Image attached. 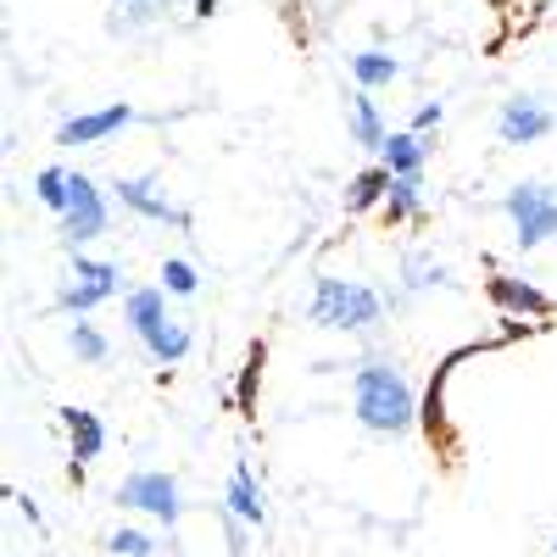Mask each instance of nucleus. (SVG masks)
<instances>
[{"instance_id": "nucleus-24", "label": "nucleus", "mask_w": 557, "mask_h": 557, "mask_svg": "<svg viewBox=\"0 0 557 557\" xmlns=\"http://www.w3.org/2000/svg\"><path fill=\"white\" fill-rule=\"evenodd\" d=\"M107 552H117V557H162L157 541L139 535V530H112V535H107Z\"/></svg>"}, {"instance_id": "nucleus-11", "label": "nucleus", "mask_w": 557, "mask_h": 557, "mask_svg": "<svg viewBox=\"0 0 557 557\" xmlns=\"http://www.w3.org/2000/svg\"><path fill=\"white\" fill-rule=\"evenodd\" d=\"M223 502H228V519H240V524H251V530H262V524H268L262 491H257V480H251V469H246V462H235V474H228V491H223Z\"/></svg>"}, {"instance_id": "nucleus-26", "label": "nucleus", "mask_w": 557, "mask_h": 557, "mask_svg": "<svg viewBox=\"0 0 557 557\" xmlns=\"http://www.w3.org/2000/svg\"><path fill=\"white\" fill-rule=\"evenodd\" d=\"M430 285H451L446 268L430 257H407V290H430Z\"/></svg>"}, {"instance_id": "nucleus-7", "label": "nucleus", "mask_w": 557, "mask_h": 557, "mask_svg": "<svg viewBox=\"0 0 557 557\" xmlns=\"http://www.w3.org/2000/svg\"><path fill=\"white\" fill-rule=\"evenodd\" d=\"M57 418H62L67 446H73V469H67V480H84V469H89V462L101 457V446H107V430H101V418L89 412V407H62Z\"/></svg>"}, {"instance_id": "nucleus-9", "label": "nucleus", "mask_w": 557, "mask_h": 557, "mask_svg": "<svg viewBox=\"0 0 557 557\" xmlns=\"http://www.w3.org/2000/svg\"><path fill=\"white\" fill-rule=\"evenodd\" d=\"M123 123H134V112H128L123 101H112V107H101V112H78V117H67V123L57 128V146H96V139L117 134Z\"/></svg>"}, {"instance_id": "nucleus-21", "label": "nucleus", "mask_w": 557, "mask_h": 557, "mask_svg": "<svg viewBox=\"0 0 557 557\" xmlns=\"http://www.w3.org/2000/svg\"><path fill=\"white\" fill-rule=\"evenodd\" d=\"M262 357H268V346L257 341V346L246 351V368H240V385H235V407H240L246 418H257V385H262Z\"/></svg>"}, {"instance_id": "nucleus-8", "label": "nucleus", "mask_w": 557, "mask_h": 557, "mask_svg": "<svg viewBox=\"0 0 557 557\" xmlns=\"http://www.w3.org/2000/svg\"><path fill=\"white\" fill-rule=\"evenodd\" d=\"M112 190H117V201H123L128 212H139V218H151V223H173V228H190V212L173 207V201L157 190V178H117Z\"/></svg>"}, {"instance_id": "nucleus-25", "label": "nucleus", "mask_w": 557, "mask_h": 557, "mask_svg": "<svg viewBox=\"0 0 557 557\" xmlns=\"http://www.w3.org/2000/svg\"><path fill=\"white\" fill-rule=\"evenodd\" d=\"M101 301H107V296H101L96 285H78V278H73V285H62V296H57V307H62V312H78V318L96 312Z\"/></svg>"}, {"instance_id": "nucleus-13", "label": "nucleus", "mask_w": 557, "mask_h": 557, "mask_svg": "<svg viewBox=\"0 0 557 557\" xmlns=\"http://www.w3.org/2000/svg\"><path fill=\"white\" fill-rule=\"evenodd\" d=\"M380 157H385L380 168H391L396 178H401V173H418V168H424V157H430V139L412 134V128H396L385 146H380Z\"/></svg>"}, {"instance_id": "nucleus-15", "label": "nucleus", "mask_w": 557, "mask_h": 557, "mask_svg": "<svg viewBox=\"0 0 557 557\" xmlns=\"http://www.w3.org/2000/svg\"><path fill=\"white\" fill-rule=\"evenodd\" d=\"M351 139L357 146H368V151H380L385 146V117H380V107H374V96H368V89H357L351 96Z\"/></svg>"}, {"instance_id": "nucleus-6", "label": "nucleus", "mask_w": 557, "mask_h": 557, "mask_svg": "<svg viewBox=\"0 0 557 557\" xmlns=\"http://www.w3.org/2000/svg\"><path fill=\"white\" fill-rule=\"evenodd\" d=\"M101 228H107V201H101V190H96V178L73 173V207L62 212V235H67V246L96 240Z\"/></svg>"}, {"instance_id": "nucleus-16", "label": "nucleus", "mask_w": 557, "mask_h": 557, "mask_svg": "<svg viewBox=\"0 0 557 557\" xmlns=\"http://www.w3.org/2000/svg\"><path fill=\"white\" fill-rule=\"evenodd\" d=\"M351 78H357V89H385L391 78H401V62L391 51H357L351 57Z\"/></svg>"}, {"instance_id": "nucleus-20", "label": "nucleus", "mask_w": 557, "mask_h": 557, "mask_svg": "<svg viewBox=\"0 0 557 557\" xmlns=\"http://www.w3.org/2000/svg\"><path fill=\"white\" fill-rule=\"evenodd\" d=\"M73 278H78V285H96L101 296L123 290V268L117 262H96V257H73Z\"/></svg>"}, {"instance_id": "nucleus-14", "label": "nucleus", "mask_w": 557, "mask_h": 557, "mask_svg": "<svg viewBox=\"0 0 557 557\" xmlns=\"http://www.w3.org/2000/svg\"><path fill=\"white\" fill-rule=\"evenodd\" d=\"M162 318H168V290H134V296L123 301V323H128L134 341H146Z\"/></svg>"}, {"instance_id": "nucleus-1", "label": "nucleus", "mask_w": 557, "mask_h": 557, "mask_svg": "<svg viewBox=\"0 0 557 557\" xmlns=\"http://www.w3.org/2000/svg\"><path fill=\"white\" fill-rule=\"evenodd\" d=\"M351 412H357V424L374 430V435L412 430V418H418L412 385H407V374L391 357H362L357 362V374H351Z\"/></svg>"}, {"instance_id": "nucleus-12", "label": "nucleus", "mask_w": 557, "mask_h": 557, "mask_svg": "<svg viewBox=\"0 0 557 557\" xmlns=\"http://www.w3.org/2000/svg\"><path fill=\"white\" fill-rule=\"evenodd\" d=\"M146 346V357L157 362V368H173V362H184L190 357V346H196V335H190V323H178V318H162L157 330L139 341Z\"/></svg>"}, {"instance_id": "nucleus-17", "label": "nucleus", "mask_w": 557, "mask_h": 557, "mask_svg": "<svg viewBox=\"0 0 557 557\" xmlns=\"http://www.w3.org/2000/svg\"><path fill=\"white\" fill-rule=\"evenodd\" d=\"M391 196V168H362L351 184H346V212H368L374 201Z\"/></svg>"}, {"instance_id": "nucleus-4", "label": "nucleus", "mask_w": 557, "mask_h": 557, "mask_svg": "<svg viewBox=\"0 0 557 557\" xmlns=\"http://www.w3.org/2000/svg\"><path fill=\"white\" fill-rule=\"evenodd\" d=\"M117 502L123 507H139V513H151L157 524H178L184 519V502H178V480L173 474H162V469H139V474H128L123 485H117Z\"/></svg>"}, {"instance_id": "nucleus-19", "label": "nucleus", "mask_w": 557, "mask_h": 557, "mask_svg": "<svg viewBox=\"0 0 557 557\" xmlns=\"http://www.w3.org/2000/svg\"><path fill=\"white\" fill-rule=\"evenodd\" d=\"M34 196H39V207H51V212L62 218V212L73 207V173H67V168H39Z\"/></svg>"}, {"instance_id": "nucleus-28", "label": "nucleus", "mask_w": 557, "mask_h": 557, "mask_svg": "<svg viewBox=\"0 0 557 557\" xmlns=\"http://www.w3.org/2000/svg\"><path fill=\"white\" fill-rule=\"evenodd\" d=\"M552 557H557V541H552Z\"/></svg>"}, {"instance_id": "nucleus-5", "label": "nucleus", "mask_w": 557, "mask_h": 557, "mask_svg": "<svg viewBox=\"0 0 557 557\" xmlns=\"http://www.w3.org/2000/svg\"><path fill=\"white\" fill-rule=\"evenodd\" d=\"M552 128H557V117L541 96H513L496 112V134L507 139V146H535V139H546Z\"/></svg>"}, {"instance_id": "nucleus-27", "label": "nucleus", "mask_w": 557, "mask_h": 557, "mask_svg": "<svg viewBox=\"0 0 557 557\" xmlns=\"http://www.w3.org/2000/svg\"><path fill=\"white\" fill-rule=\"evenodd\" d=\"M441 117H446V107H441V101L418 107V112H412V134H430V128H441Z\"/></svg>"}, {"instance_id": "nucleus-18", "label": "nucleus", "mask_w": 557, "mask_h": 557, "mask_svg": "<svg viewBox=\"0 0 557 557\" xmlns=\"http://www.w3.org/2000/svg\"><path fill=\"white\" fill-rule=\"evenodd\" d=\"M418 207H424V184H418V173H391V196H385V223H407L418 218Z\"/></svg>"}, {"instance_id": "nucleus-23", "label": "nucleus", "mask_w": 557, "mask_h": 557, "mask_svg": "<svg viewBox=\"0 0 557 557\" xmlns=\"http://www.w3.org/2000/svg\"><path fill=\"white\" fill-rule=\"evenodd\" d=\"M196 285H201V273L184 262V257H168L162 262V290L168 296H196Z\"/></svg>"}, {"instance_id": "nucleus-3", "label": "nucleus", "mask_w": 557, "mask_h": 557, "mask_svg": "<svg viewBox=\"0 0 557 557\" xmlns=\"http://www.w3.org/2000/svg\"><path fill=\"white\" fill-rule=\"evenodd\" d=\"M502 212L513 218L519 251H535V246H546L557 235V190H552V184H541V178L513 184V190L502 196Z\"/></svg>"}, {"instance_id": "nucleus-22", "label": "nucleus", "mask_w": 557, "mask_h": 557, "mask_svg": "<svg viewBox=\"0 0 557 557\" xmlns=\"http://www.w3.org/2000/svg\"><path fill=\"white\" fill-rule=\"evenodd\" d=\"M67 346H73V357H78V362H107V357H112L107 335L96 330V323H84V318L67 330Z\"/></svg>"}, {"instance_id": "nucleus-10", "label": "nucleus", "mask_w": 557, "mask_h": 557, "mask_svg": "<svg viewBox=\"0 0 557 557\" xmlns=\"http://www.w3.org/2000/svg\"><path fill=\"white\" fill-rule=\"evenodd\" d=\"M485 290L502 312H513V318H552V296H541L535 285H524V278H513V273H491Z\"/></svg>"}, {"instance_id": "nucleus-2", "label": "nucleus", "mask_w": 557, "mask_h": 557, "mask_svg": "<svg viewBox=\"0 0 557 557\" xmlns=\"http://www.w3.org/2000/svg\"><path fill=\"white\" fill-rule=\"evenodd\" d=\"M385 318V296L357 285V278H335L323 273L318 290H312V323L318 330H374Z\"/></svg>"}]
</instances>
